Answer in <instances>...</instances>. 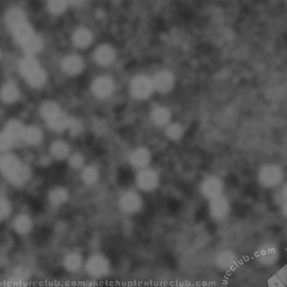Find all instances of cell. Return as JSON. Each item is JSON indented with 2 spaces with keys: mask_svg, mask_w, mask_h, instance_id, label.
I'll return each instance as SVG.
<instances>
[{
  "mask_svg": "<svg viewBox=\"0 0 287 287\" xmlns=\"http://www.w3.org/2000/svg\"><path fill=\"white\" fill-rule=\"evenodd\" d=\"M20 71L33 86H42L46 81V74L37 61L32 56L24 59L20 63Z\"/></svg>",
  "mask_w": 287,
  "mask_h": 287,
  "instance_id": "cell-5",
  "label": "cell"
},
{
  "mask_svg": "<svg viewBox=\"0 0 287 287\" xmlns=\"http://www.w3.org/2000/svg\"><path fill=\"white\" fill-rule=\"evenodd\" d=\"M14 207L9 199L6 197H0V223L12 218Z\"/></svg>",
  "mask_w": 287,
  "mask_h": 287,
  "instance_id": "cell-25",
  "label": "cell"
},
{
  "mask_svg": "<svg viewBox=\"0 0 287 287\" xmlns=\"http://www.w3.org/2000/svg\"><path fill=\"white\" fill-rule=\"evenodd\" d=\"M62 68L65 73L70 75L79 74L83 69V62L82 60L76 55H70L64 59L62 63Z\"/></svg>",
  "mask_w": 287,
  "mask_h": 287,
  "instance_id": "cell-17",
  "label": "cell"
},
{
  "mask_svg": "<svg viewBox=\"0 0 287 287\" xmlns=\"http://www.w3.org/2000/svg\"><path fill=\"white\" fill-rule=\"evenodd\" d=\"M19 97V91L15 84H6L1 89V99L7 103L15 102Z\"/></svg>",
  "mask_w": 287,
  "mask_h": 287,
  "instance_id": "cell-27",
  "label": "cell"
},
{
  "mask_svg": "<svg viewBox=\"0 0 287 287\" xmlns=\"http://www.w3.org/2000/svg\"><path fill=\"white\" fill-rule=\"evenodd\" d=\"M10 274H12V275H15L17 277L23 278V280L30 281V277H32V269H30L28 266H26V265L19 264L11 269Z\"/></svg>",
  "mask_w": 287,
  "mask_h": 287,
  "instance_id": "cell-32",
  "label": "cell"
},
{
  "mask_svg": "<svg viewBox=\"0 0 287 287\" xmlns=\"http://www.w3.org/2000/svg\"><path fill=\"white\" fill-rule=\"evenodd\" d=\"M94 59L99 64L108 65V64H110L115 59V51L114 49H111V47L108 45L100 46L97 50V52H95Z\"/></svg>",
  "mask_w": 287,
  "mask_h": 287,
  "instance_id": "cell-20",
  "label": "cell"
},
{
  "mask_svg": "<svg viewBox=\"0 0 287 287\" xmlns=\"http://www.w3.org/2000/svg\"><path fill=\"white\" fill-rule=\"evenodd\" d=\"M0 287H29V281L23 280V278L9 274V275L5 277V280L2 281Z\"/></svg>",
  "mask_w": 287,
  "mask_h": 287,
  "instance_id": "cell-29",
  "label": "cell"
},
{
  "mask_svg": "<svg viewBox=\"0 0 287 287\" xmlns=\"http://www.w3.org/2000/svg\"><path fill=\"white\" fill-rule=\"evenodd\" d=\"M144 206V199L137 191H126L118 199V209L121 213L128 216L139 215L143 211Z\"/></svg>",
  "mask_w": 287,
  "mask_h": 287,
  "instance_id": "cell-3",
  "label": "cell"
},
{
  "mask_svg": "<svg viewBox=\"0 0 287 287\" xmlns=\"http://www.w3.org/2000/svg\"><path fill=\"white\" fill-rule=\"evenodd\" d=\"M159 185V175L157 172L150 168H144L138 172L136 176V186L141 192L150 193L157 190Z\"/></svg>",
  "mask_w": 287,
  "mask_h": 287,
  "instance_id": "cell-9",
  "label": "cell"
},
{
  "mask_svg": "<svg viewBox=\"0 0 287 287\" xmlns=\"http://www.w3.org/2000/svg\"><path fill=\"white\" fill-rule=\"evenodd\" d=\"M200 192L207 200L218 198L220 195H223L224 184L223 182L216 176H208L204 178L200 185Z\"/></svg>",
  "mask_w": 287,
  "mask_h": 287,
  "instance_id": "cell-11",
  "label": "cell"
},
{
  "mask_svg": "<svg viewBox=\"0 0 287 287\" xmlns=\"http://www.w3.org/2000/svg\"><path fill=\"white\" fill-rule=\"evenodd\" d=\"M70 166L73 169H82L84 166V159L80 154L73 155L71 158H70Z\"/></svg>",
  "mask_w": 287,
  "mask_h": 287,
  "instance_id": "cell-37",
  "label": "cell"
},
{
  "mask_svg": "<svg viewBox=\"0 0 287 287\" xmlns=\"http://www.w3.org/2000/svg\"><path fill=\"white\" fill-rule=\"evenodd\" d=\"M68 6V0H49V9L55 15L62 14Z\"/></svg>",
  "mask_w": 287,
  "mask_h": 287,
  "instance_id": "cell-35",
  "label": "cell"
},
{
  "mask_svg": "<svg viewBox=\"0 0 287 287\" xmlns=\"http://www.w3.org/2000/svg\"><path fill=\"white\" fill-rule=\"evenodd\" d=\"M154 89L153 81L146 76H137L132 83V93L138 99L149 97Z\"/></svg>",
  "mask_w": 287,
  "mask_h": 287,
  "instance_id": "cell-13",
  "label": "cell"
},
{
  "mask_svg": "<svg viewBox=\"0 0 287 287\" xmlns=\"http://www.w3.org/2000/svg\"><path fill=\"white\" fill-rule=\"evenodd\" d=\"M150 162V153L145 148H138L133 151L130 155V163H132L135 168H138L139 171L144 168H147Z\"/></svg>",
  "mask_w": 287,
  "mask_h": 287,
  "instance_id": "cell-15",
  "label": "cell"
},
{
  "mask_svg": "<svg viewBox=\"0 0 287 287\" xmlns=\"http://www.w3.org/2000/svg\"><path fill=\"white\" fill-rule=\"evenodd\" d=\"M169 111L165 108H157L153 112V120L155 121V124L157 125H165L168 123L169 120Z\"/></svg>",
  "mask_w": 287,
  "mask_h": 287,
  "instance_id": "cell-33",
  "label": "cell"
},
{
  "mask_svg": "<svg viewBox=\"0 0 287 287\" xmlns=\"http://www.w3.org/2000/svg\"><path fill=\"white\" fill-rule=\"evenodd\" d=\"M213 260H215V266L221 272H232L237 269L239 263H240L238 254L229 248L219 250Z\"/></svg>",
  "mask_w": 287,
  "mask_h": 287,
  "instance_id": "cell-8",
  "label": "cell"
},
{
  "mask_svg": "<svg viewBox=\"0 0 287 287\" xmlns=\"http://www.w3.org/2000/svg\"><path fill=\"white\" fill-rule=\"evenodd\" d=\"M281 197L283 199V202L287 201V183L283 185V188L281 190Z\"/></svg>",
  "mask_w": 287,
  "mask_h": 287,
  "instance_id": "cell-39",
  "label": "cell"
},
{
  "mask_svg": "<svg viewBox=\"0 0 287 287\" xmlns=\"http://www.w3.org/2000/svg\"><path fill=\"white\" fill-rule=\"evenodd\" d=\"M12 32H14L15 34L16 40L19 41L21 44H24V43L27 42L29 38H32L34 36L33 28L27 24V21H26L25 24L20 25L19 27H17L16 29L12 30Z\"/></svg>",
  "mask_w": 287,
  "mask_h": 287,
  "instance_id": "cell-26",
  "label": "cell"
},
{
  "mask_svg": "<svg viewBox=\"0 0 287 287\" xmlns=\"http://www.w3.org/2000/svg\"><path fill=\"white\" fill-rule=\"evenodd\" d=\"M85 264V257L83 254L77 250L68 251L67 254L63 256L62 258V267L67 273L75 275L83 272Z\"/></svg>",
  "mask_w": 287,
  "mask_h": 287,
  "instance_id": "cell-12",
  "label": "cell"
},
{
  "mask_svg": "<svg viewBox=\"0 0 287 287\" xmlns=\"http://www.w3.org/2000/svg\"><path fill=\"white\" fill-rule=\"evenodd\" d=\"M91 41H92V35H91L88 29H77L74 35H73V43H74L75 46L81 47V49L89 46L91 44Z\"/></svg>",
  "mask_w": 287,
  "mask_h": 287,
  "instance_id": "cell-24",
  "label": "cell"
},
{
  "mask_svg": "<svg viewBox=\"0 0 287 287\" xmlns=\"http://www.w3.org/2000/svg\"><path fill=\"white\" fill-rule=\"evenodd\" d=\"M114 91V82L108 77H99L93 83V92L99 98H107Z\"/></svg>",
  "mask_w": 287,
  "mask_h": 287,
  "instance_id": "cell-16",
  "label": "cell"
},
{
  "mask_svg": "<svg viewBox=\"0 0 287 287\" xmlns=\"http://www.w3.org/2000/svg\"><path fill=\"white\" fill-rule=\"evenodd\" d=\"M267 287H287V265L277 269L268 278Z\"/></svg>",
  "mask_w": 287,
  "mask_h": 287,
  "instance_id": "cell-19",
  "label": "cell"
},
{
  "mask_svg": "<svg viewBox=\"0 0 287 287\" xmlns=\"http://www.w3.org/2000/svg\"><path fill=\"white\" fill-rule=\"evenodd\" d=\"M83 272L90 281L99 282L107 280L112 273V264L103 253H93L85 258Z\"/></svg>",
  "mask_w": 287,
  "mask_h": 287,
  "instance_id": "cell-2",
  "label": "cell"
},
{
  "mask_svg": "<svg viewBox=\"0 0 287 287\" xmlns=\"http://www.w3.org/2000/svg\"><path fill=\"white\" fill-rule=\"evenodd\" d=\"M41 112L43 117L47 120V123H51V121L55 120L58 117L63 114L58 104H55L53 102H46L43 104Z\"/></svg>",
  "mask_w": 287,
  "mask_h": 287,
  "instance_id": "cell-23",
  "label": "cell"
},
{
  "mask_svg": "<svg viewBox=\"0 0 287 287\" xmlns=\"http://www.w3.org/2000/svg\"><path fill=\"white\" fill-rule=\"evenodd\" d=\"M24 129H25L24 126L20 123H18V121H10V123L7 125V128H6L7 132L9 133L15 139L23 137Z\"/></svg>",
  "mask_w": 287,
  "mask_h": 287,
  "instance_id": "cell-34",
  "label": "cell"
},
{
  "mask_svg": "<svg viewBox=\"0 0 287 287\" xmlns=\"http://www.w3.org/2000/svg\"><path fill=\"white\" fill-rule=\"evenodd\" d=\"M6 21L9 27L14 30L17 27H19L20 25H23L26 23V17L25 14L20 9H11L10 11H8L7 17H6Z\"/></svg>",
  "mask_w": 287,
  "mask_h": 287,
  "instance_id": "cell-22",
  "label": "cell"
},
{
  "mask_svg": "<svg viewBox=\"0 0 287 287\" xmlns=\"http://www.w3.org/2000/svg\"><path fill=\"white\" fill-rule=\"evenodd\" d=\"M209 216L215 222H221L228 218L231 213V203L225 195H220L209 201L208 206Z\"/></svg>",
  "mask_w": 287,
  "mask_h": 287,
  "instance_id": "cell-6",
  "label": "cell"
},
{
  "mask_svg": "<svg viewBox=\"0 0 287 287\" xmlns=\"http://www.w3.org/2000/svg\"><path fill=\"white\" fill-rule=\"evenodd\" d=\"M16 139L11 136V135L5 130L0 134V150H7L12 146V144Z\"/></svg>",
  "mask_w": 287,
  "mask_h": 287,
  "instance_id": "cell-36",
  "label": "cell"
},
{
  "mask_svg": "<svg viewBox=\"0 0 287 287\" xmlns=\"http://www.w3.org/2000/svg\"><path fill=\"white\" fill-rule=\"evenodd\" d=\"M0 172L11 184L23 186L29 180V169L14 155H5L0 158Z\"/></svg>",
  "mask_w": 287,
  "mask_h": 287,
  "instance_id": "cell-1",
  "label": "cell"
},
{
  "mask_svg": "<svg viewBox=\"0 0 287 287\" xmlns=\"http://www.w3.org/2000/svg\"><path fill=\"white\" fill-rule=\"evenodd\" d=\"M23 138L26 143L34 145V144H37L41 141L42 133L41 130L36 127H27L24 129Z\"/></svg>",
  "mask_w": 287,
  "mask_h": 287,
  "instance_id": "cell-30",
  "label": "cell"
},
{
  "mask_svg": "<svg viewBox=\"0 0 287 287\" xmlns=\"http://www.w3.org/2000/svg\"><path fill=\"white\" fill-rule=\"evenodd\" d=\"M70 2H71L73 6L80 7V6H82V5H83V3L85 2V0H70Z\"/></svg>",
  "mask_w": 287,
  "mask_h": 287,
  "instance_id": "cell-42",
  "label": "cell"
},
{
  "mask_svg": "<svg viewBox=\"0 0 287 287\" xmlns=\"http://www.w3.org/2000/svg\"><path fill=\"white\" fill-rule=\"evenodd\" d=\"M69 191L63 186H55V188L50 190L49 194H47V201H49L50 206L56 209L64 207L69 202Z\"/></svg>",
  "mask_w": 287,
  "mask_h": 287,
  "instance_id": "cell-14",
  "label": "cell"
},
{
  "mask_svg": "<svg viewBox=\"0 0 287 287\" xmlns=\"http://www.w3.org/2000/svg\"><path fill=\"white\" fill-rule=\"evenodd\" d=\"M100 178V173L97 167L94 166H86L82 168L81 172V180L85 185L92 186L98 183Z\"/></svg>",
  "mask_w": 287,
  "mask_h": 287,
  "instance_id": "cell-21",
  "label": "cell"
},
{
  "mask_svg": "<svg viewBox=\"0 0 287 287\" xmlns=\"http://www.w3.org/2000/svg\"><path fill=\"white\" fill-rule=\"evenodd\" d=\"M174 287H195L193 284H191L189 282H180Z\"/></svg>",
  "mask_w": 287,
  "mask_h": 287,
  "instance_id": "cell-41",
  "label": "cell"
},
{
  "mask_svg": "<svg viewBox=\"0 0 287 287\" xmlns=\"http://www.w3.org/2000/svg\"><path fill=\"white\" fill-rule=\"evenodd\" d=\"M154 88L157 89L160 92H166L173 86L174 79L173 75L168 72H160L154 77Z\"/></svg>",
  "mask_w": 287,
  "mask_h": 287,
  "instance_id": "cell-18",
  "label": "cell"
},
{
  "mask_svg": "<svg viewBox=\"0 0 287 287\" xmlns=\"http://www.w3.org/2000/svg\"><path fill=\"white\" fill-rule=\"evenodd\" d=\"M258 181L266 189H274L280 186L284 181V172L277 165H266L258 174Z\"/></svg>",
  "mask_w": 287,
  "mask_h": 287,
  "instance_id": "cell-7",
  "label": "cell"
},
{
  "mask_svg": "<svg viewBox=\"0 0 287 287\" xmlns=\"http://www.w3.org/2000/svg\"><path fill=\"white\" fill-rule=\"evenodd\" d=\"M182 134H183V130H182V127L178 125H173L167 130V135L168 137H171L172 139H178L181 138Z\"/></svg>",
  "mask_w": 287,
  "mask_h": 287,
  "instance_id": "cell-38",
  "label": "cell"
},
{
  "mask_svg": "<svg viewBox=\"0 0 287 287\" xmlns=\"http://www.w3.org/2000/svg\"><path fill=\"white\" fill-rule=\"evenodd\" d=\"M281 249L277 243L273 241L263 242L255 250V260L263 267H273L280 262Z\"/></svg>",
  "mask_w": 287,
  "mask_h": 287,
  "instance_id": "cell-4",
  "label": "cell"
},
{
  "mask_svg": "<svg viewBox=\"0 0 287 287\" xmlns=\"http://www.w3.org/2000/svg\"><path fill=\"white\" fill-rule=\"evenodd\" d=\"M10 228L17 236L27 237L34 231L35 221L33 216L27 212H19L12 215L10 221Z\"/></svg>",
  "mask_w": 287,
  "mask_h": 287,
  "instance_id": "cell-10",
  "label": "cell"
},
{
  "mask_svg": "<svg viewBox=\"0 0 287 287\" xmlns=\"http://www.w3.org/2000/svg\"><path fill=\"white\" fill-rule=\"evenodd\" d=\"M51 153L58 159H64L67 158L70 153V148L67 144L62 142H56L51 147Z\"/></svg>",
  "mask_w": 287,
  "mask_h": 287,
  "instance_id": "cell-28",
  "label": "cell"
},
{
  "mask_svg": "<svg viewBox=\"0 0 287 287\" xmlns=\"http://www.w3.org/2000/svg\"><path fill=\"white\" fill-rule=\"evenodd\" d=\"M23 45L25 51L30 55L37 53V52H40L42 50V41L40 37L36 36V35H34L32 38H29V40L24 43Z\"/></svg>",
  "mask_w": 287,
  "mask_h": 287,
  "instance_id": "cell-31",
  "label": "cell"
},
{
  "mask_svg": "<svg viewBox=\"0 0 287 287\" xmlns=\"http://www.w3.org/2000/svg\"><path fill=\"white\" fill-rule=\"evenodd\" d=\"M281 212H282V215L287 220V201H284L282 203Z\"/></svg>",
  "mask_w": 287,
  "mask_h": 287,
  "instance_id": "cell-40",
  "label": "cell"
},
{
  "mask_svg": "<svg viewBox=\"0 0 287 287\" xmlns=\"http://www.w3.org/2000/svg\"><path fill=\"white\" fill-rule=\"evenodd\" d=\"M84 287H98V285H97V282L90 281V282L88 283V285L84 286Z\"/></svg>",
  "mask_w": 287,
  "mask_h": 287,
  "instance_id": "cell-43",
  "label": "cell"
}]
</instances>
